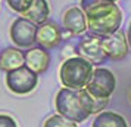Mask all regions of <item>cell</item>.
I'll return each instance as SVG.
<instances>
[{"mask_svg": "<svg viewBox=\"0 0 131 127\" xmlns=\"http://www.w3.org/2000/svg\"><path fill=\"white\" fill-rule=\"evenodd\" d=\"M54 106L58 114L62 115L63 118L72 121V123H83L89 118L90 115L85 112L80 102V95L78 90L62 87L54 99Z\"/></svg>", "mask_w": 131, "mask_h": 127, "instance_id": "3957f363", "label": "cell"}, {"mask_svg": "<svg viewBox=\"0 0 131 127\" xmlns=\"http://www.w3.org/2000/svg\"><path fill=\"white\" fill-rule=\"evenodd\" d=\"M62 24L68 33L72 36H81L87 31V16L83 12V9L78 6H72L66 9V12L62 16Z\"/></svg>", "mask_w": 131, "mask_h": 127, "instance_id": "30bf717a", "label": "cell"}, {"mask_svg": "<svg viewBox=\"0 0 131 127\" xmlns=\"http://www.w3.org/2000/svg\"><path fill=\"white\" fill-rule=\"evenodd\" d=\"M91 127H128L124 117L113 111H102L94 118Z\"/></svg>", "mask_w": 131, "mask_h": 127, "instance_id": "9a60e30c", "label": "cell"}, {"mask_svg": "<svg viewBox=\"0 0 131 127\" xmlns=\"http://www.w3.org/2000/svg\"><path fill=\"white\" fill-rule=\"evenodd\" d=\"M43 127H77V124L69 120H66V118H63L62 115L54 114L44 121Z\"/></svg>", "mask_w": 131, "mask_h": 127, "instance_id": "2e32d148", "label": "cell"}, {"mask_svg": "<svg viewBox=\"0 0 131 127\" xmlns=\"http://www.w3.org/2000/svg\"><path fill=\"white\" fill-rule=\"evenodd\" d=\"M50 53L47 49L40 46H32L25 52V65L36 74H44L50 67Z\"/></svg>", "mask_w": 131, "mask_h": 127, "instance_id": "8fae6325", "label": "cell"}, {"mask_svg": "<svg viewBox=\"0 0 131 127\" xmlns=\"http://www.w3.org/2000/svg\"><path fill=\"white\" fill-rule=\"evenodd\" d=\"M112 2H118V0H112Z\"/></svg>", "mask_w": 131, "mask_h": 127, "instance_id": "44dd1931", "label": "cell"}, {"mask_svg": "<svg viewBox=\"0 0 131 127\" xmlns=\"http://www.w3.org/2000/svg\"><path fill=\"white\" fill-rule=\"evenodd\" d=\"M0 127H18V124L10 115L0 114Z\"/></svg>", "mask_w": 131, "mask_h": 127, "instance_id": "ac0fdd59", "label": "cell"}, {"mask_svg": "<svg viewBox=\"0 0 131 127\" xmlns=\"http://www.w3.org/2000/svg\"><path fill=\"white\" fill-rule=\"evenodd\" d=\"M115 89H116V77L111 70L103 67H97L93 70L91 79L89 84L85 86V90L97 99H111Z\"/></svg>", "mask_w": 131, "mask_h": 127, "instance_id": "277c9868", "label": "cell"}, {"mask_svg": "<svg viewBox=\"0 0 131 127\" xmlns=\"http://www.w3.org/2000/svg\"><path fill=\"white\" fill-rule=\"evenodd\" d=\"M37 84L38 74H36L27 65L6 73V86L15 95H28L36 89Z\"/></svg>", "mask_w": 131, "mask_h": 127, "instance_id": "5b68a950", "label": "cell"}, {"mask_svg": "<svg viewBox=\"0 0 131 127\" xmlns=\"http://www.w3.org/2000/svg\"><path fill=\"white\" fill-rule=\"evenodd\" d=\"M80 95V102L83 109L87 112L89 115L91 114H100L102 111H105V108L109 103V99H97V97L91 96L85 89H80L78 90Z\"/></svg>", "mask_w": 131, "mask_h": 127, "instance_id": "5bb4252c", "label": "cell"}, {"mask_svg": "<svg viewBox=\"0 0 131 127\" xmlns=\"http://www.w3.org/2000/svg\"><path fill=\"white\" fill-rule=\"evenodd\" d=\"M127 42H128V46L131 47V21L128 24V28H127Z\"/></svg>", "mask_w": 131, "mask_h": 127, "instance_id": "d6986e66", "label": "cell"}, {"mask_svg": "<svg viewBox=\"0 0 131 127\" xmlns=\"http://www.w3.org/2000/svg\"><path fill=\"white\" fill-rule=\"evenodd\" d=\"M102 43H103L105 53L109 59L122 61L128 55L130 46H128V42H127V37L124 36V33L121 30H118L116 33H113L107 37H103Z\"/></svg>", "mask_w": 131, "mask_h": 127, "instance_id": "9c48e42d", "label": "cell"}, {"mask_svg": "<svg viewBox=\"0 0 131 127\" xmlns=\"http://www.w3.org/2000/svg\"><path fill=\"white\" fill-rule=\"evenodd\" d=\"M37 25L24 16H18L10 25V40L19 49H30L36 44Z\"/></svg>", "mask_w": 131, "mask_h": 127, "instance_id": "8992f818", "label": "cell"}, {"mask_svg": "<svg viewBox=\"0 0 131 127\" xmlns=\"http://www.w3.org/2000/svg\"><path fill=\"white\" fill-rule=\"evenodd\" d=\"M9 7L19 15H24L32 5V0H6Z\"/></svg>", "mask_w": 131, "mask_h": 127, "instance_id": "e0dca14e", "label": "cell"}, {"mask_svg": "<svg viewBox=\"0 0 131 127\" xmlns=\"http://www.w3.org/2000/svg\"><path fill=\"white\" fill-rule=\"evenodd\" d=\"M77 55L81 56L84 59H87L90 64H93L96 67H99L102 64H105L109 58L105 53L103 49V43H102V37L93 36V34H87L84 36L77 44Z\"/></svg>", "mask_w": 131, "mask_h": 127, "instance_id": "52a82bcc", "label": "cell"}, {"mask_svg": "<svg viewBox=\"0 0 131 127\" xmlns=\"http://www.w3.org/2000/svg\"><path fill=\"white\" fill-rule=\"evenodd\" d=\"M21 16L30 19L31 22H34L36 25H40V24H43V22L49 21V16H50V6H49L47 0H32L31 7L24 13V15H21Z\"/></svg>", "mask_w": 131, "mask_h": 127, "instance_id": "4fadbf2b", "label": "cell"}, {"mask_svg": "<svg viewBox=\"0 0 131 127\" xmlns=\"http://www.w3.org/2000/svg\"><path fill=\"white\" fill-rule=\"evenodd\" d=\"M63 28L59 24H56L53 21H46L43 24L37 25V33H36V44L40 47H44L47 50L56 49L60 46V43L63 42Z\"/></svg>", "mask_w": 131, "mask_h": 127, "instance_id": "ba28073f", "label": "cell"}, {"mask_svg": "<svg viewBox=\"0 0 131 127\" xmlns=\"http://www.w3.org/2000/svg\"><path fill=\"white\" fill-rule=\"evenodd\" d=\"M93 64H90L87 59L81 56H72L65 59V62L60 65L59 70V79L63 87L80 90L85 89L89 84L91 74H93Z\"/></svg>", "mask_w": 131, "mask_h": 127, "instance_id": "7a4b0ae2", "label": "cell"}, {"mask_svg": "<svg viewBox=\"0 0 131 127\" xmlns=\"http://www.w3.org/2000/svg\"><path fill=\"white\" fill-rule=\"evenodd\" d=\"M81 9L87 16V31L97 37L116 33L122 24V11L112 0H81Z\"/></svg>", "mask_w": 131, "mask_h": 127, "instance_id": "6da1fadb", "label": "cell"}, {"mask_svg": "<svg viewBox=\"0 0 131 127\" xmlns=\"http://www.w3.org/2000/svg\"><path fill=\"white\" fill-rule=\"evenodd\" d=\"M130 102H131V93H130Z\"/></svg>", "mask_w": 131, "mask_h": 127, "instance_id": "ffe728a7", "label": "cell"}, {"mask_svg": "<svg viewBox=\"0 0 131 127\" xmlns=\"http://www.w3.org/2000/svg\"><path fill=\"white\" fill-rule=\"evenodd\" d=\"M25 65V52L16 46H7L0 52V70L2 71H12Z\"/></svg>", "mask_w": 131, "mask_h": 127, "instance_id": "7c38bea8", "label": "cell"}]
</instances>
